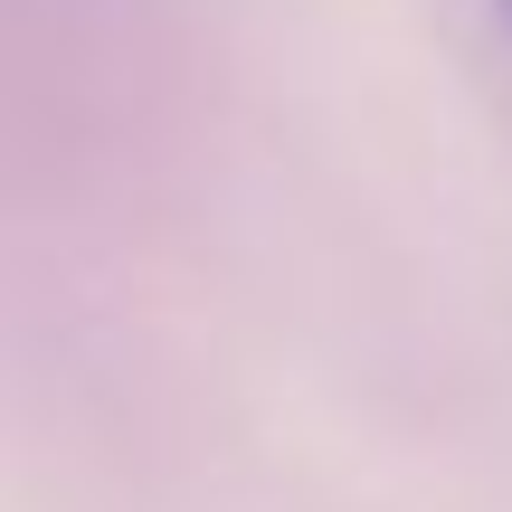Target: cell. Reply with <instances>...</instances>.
Instances as JSON below:
<instances>
[{
	"instance_id": "obj_1",
	"label": "cell",
	"mask_w": 512,
	"mask_h": 512,
	"mask_svg": "<svg viewBox=\"0 0 512 512\" xmlns=\"http://www.w3.org/2000/svg\"><path fill=\"white\" fill-rule=\"evenodd\" d=\"M494 29H503V38H512V0H494Z\"/></svg>"
}]
</instances>
